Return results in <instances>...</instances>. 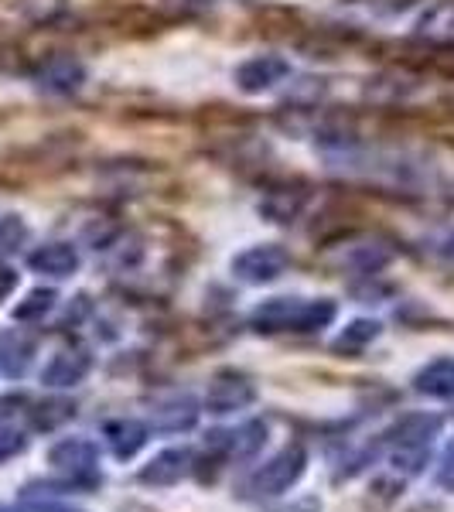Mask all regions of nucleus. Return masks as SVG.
I'll use <instances>...</instances> for the list:
<instances>
[{
	"mask_svg": "<svg viewBox=\"0 0 454 512\" xmlns=\"http://www.w3.org/2000/svg\"><path fill=\"white\" fill-rule=\"evenodd\" d=\"M304 465H308V458H304V451L297 448V444H294V448H284L280 454H274V458H270L257 475L250 478L246 492L260 495V499H263V495H284L297 482V478L304 475Z\"/></svg>",
	"mask_w": 454,
	"mask_h": 512,
	"instance_id": "obj_1",
	"label": "nucleus"
},
{
	"mask_svg": "<svg viewBox=\"0 0 454 512\" xmlns=\"http://www.w3.org/2000/svg\"><path fill=\"white\" fill-rule=\"evenodd\" d=\"M48 461H52L59 472H69L72 478H86V482H99L93 475L96 461H99V448L86 437H65V441L55 444L48 451Z\"/></svg>",
	"mask_w": 454,
	"mask_h": 512,
	"instance_id": "obj_2",
	"label": "nucleus"
},
{
	"mask_svg": "<svg viewBox=\"0 0 454 512\" xmlns=\"http://www.w3.org/2000/svg\"><path fill=\"white\" fill-rule=\"evenodd\" d=\"M253 400H257V390H253V386L246 383V379H239V376L212 379L209 393H205V407H209L212 414H233V410L250 407Z\"/></svg>",
	"mask_w": 454,
	"mask_h": 512,
	"instance_id": "obj_3",
	"label": "nucleus"
},
{
	"mask_svg": "<svg viewBox=\"0 0 454 512\" xmlns=\"http://www.w3.org/2000/svg\"><path fill=\"white\" fill-rule=\"evenodd\" d=\"M188 468H192V451L168 448V451H161L147 468H140V482L154 485V489H168V485H178L181 478L188 475Z\"/></svg>",
	"mask_w": 454,
	"mask_h": 512,
	"instance_id": "obj_4",
	"label": "nucleus"
},
{
	"mask_svg": "<svg viewBox=\"0 0 454 512\" xmlns=\"http://www.w3.org/2000/svg\"><path fill=\"white\" fill-rule=\"evenodd\" d=\"M437 431H441V417L434 414H407L393 424V431L386 434L393 444L400 448H427L434 441Z\"/></svg>",
	"mask_w": 454,
	"mask_h": 512,
	"instance_id": "obj_5",
	"label": "nucleus"
},
{
	"mask_svg": "<svg viewBox=\"0 0 454 512\" xmlns=\"http://www.w3.org/2000/svg\"><path fill=\"white\" fill-rule=\"evenodd\" d=\"M287 256L274 250V246H263V250H250L243 253L236 260V270L243 280H253V284H260V280H274L280 270H284Z\"/></svg>",
	"mask_w": 454,
	"mask_h": 512,
	"instance_id": "obj_6",
	"label": "nucleus"
},
{
	"mask_svg": "<svg viewBox=\"0 0 454 512\" xmlns=\"http://www.w3.org/2000/svg\"><path fill=\"white\" fill-rule=\"evenodd\" d=\"M86 373H89L86 355H82V352H62L45 366L41 383H45V386H76V383H82V376H86Z\"/></svg>",
	"mask_w": 454,
	"mask_h": 512,
	"instance_id": "obj_7",
	"label": "nucleus"
},
{
	"mask_svg": "<svg viewBox=\"0 0 454 512\" xmlns=\"http://www.w3.org/2000/svg\"><path fill=\"white\" fill-rule=\"evenodd\" d=\"M106 441H110V451L120 461H127L147 444V427L140 420H117V424L106 427Z\"/></svg>",
	"mask_w": 454,
	"mask_h": 512,
	"instance_id": "obj_8",
	"label": "nucleus"
},
{
	"mask_svg": "<svg viewBox=\"0 0 454 512\" xmlns=\"http://www.w3.org/2000/svg\"><path fill=\"white\" fill-rule=\"evenodd\" d=\"M195 420H198L195 403L188 400V396H178L175 403H168V407L154 410L151 427H154V431H161V434H181V431H188V427H192Z\"/></svg>",
	"mask_w": 454,
	"mask_h": 512,
	"instance_id": "obj_9",
	"label": "nucleus"
},
{
	"mask_svg": "<svg viewBox=\"0 0 454 512\" xmlns=\"http://www.w3.org/2000/svg\"><path fill=\"white\" fill-rule=\"evenodd\" d=\"M297 311H301V304H297V301L274 297V301L260 304L257 315H253V321L260 325V332H263V328H267V332H280V328H294Z\"/></svg>",
	"mask_w": 454,
	"mask_h": 512,
	"instance_id": "obj_10",
	"label": "nucleus"
},
{
	"mask_svg": "<svg viewBox=\"0 0 454 512\" xmlns=\"http://www.w3.org/2000/svg\"><path fill=\"white\" fill-rule=\"evenodd\" d=\"M417 390L427 396H454V359H437L427 369H420Z\"/></svg>",
	"mask_w": 454,
	"mask_h": 512,
	"instance_id": "obj_11",
	"label": "nucleus"
},
{
	"mask_svg": "<svg viewBox=\"0 0 454 512\" xmlns=\"http://www.w3.org/2000/svg\"><path fill=\"white\" fill-rule=\"evenodd\" d=\"M31 267L41 270V274H52V277H65L79 267V256L69 246H45L41 253L31 256Z\"/></svg>",
	"mask_w": 454,
	"mask_h": 512,
	"instance_id": "obj_12",
	"label": "nucleus"
},
{
	"mask_svg": "<svg viewBox=\"0 0 454 512\" xmlns=\"http://www.w3.org/2000/svg\"><path fill=\"white\" fill-rule=\"evenodd\" d=\"M263 441H267V427L260 424V420H250V424H243L239 431H233V441H229V454H236V458H253Z\"/></svg>",
	"mask_w": 454,
	"mask_h": 512,
	"instance_id": "obj_13",
	"label": "nucleus"
},
{
	"mask_svg": "<svg viewBox=\"0 0 454 512\" xmlns=\"http://www.w3.org/2000/svg\"><path fill=\"white\" fill-rule=\"evenodd\" d=\"M72 417V403L65 400H52V403H41V407L31 414V424L38 427V431H55L59 424Z\"/></svg>",
	"mask_w": 454,
	"mask_h": 512,
	"instance_id": "obj_14",
	"label": "nucleus"
},
{
	"mask_svg": "<svg viewBox=\"0 0 454 512\" xmlns=\"http://www.w3.org/2000/svg\"><path fill=\"white\" fill-rule=\"evenodd\" d=\"M379 335V325L376 321H356V325H349L338 338V349H359V345H366L369 338Z\"/></svg>",
	"mask_w": 454,
	"mask_h": 512,
	"instance_id": "obj_15",
	"label": "nucleus"
},
{
	"mask_svg": "<svg viewBox=\"0 0 454 512\" xmlns=\"http://www.w3.org/2000/svg\"><path fill=\"white\" fill-rule=\"evenodd\" d=\"M52 301H55V294H52V291H35V294L28 297V304H21V308L14 311V318L28 321V318H38V315H45V311L52 308Z\"/></svg>",
	"mask_w": 454,
	"mask_h": 512,
	"instance_id": "obj_16",
	"label": "nucleus"
},
{
	"mask_svg": "<svg viewBox=\"0 0 454 512\" xmlns=\"http://www.w3.org/2000/svg\"><path fill=\"white\" fill-rule=\"evenodd\" d=\"M28 448V437L21 431H0V461H11Z\"/></svg>",
	"mask_w": 454,
	"mask_h": 512,
	"instance_id": "obj_17",
	"label": "nucleus"
},
{
	"mask_svg": "<svg viewBox=\"0 0 454 512\" xmlns=\"http://www.w3.org/2000/svg\"><path fill=\"white\" fill-rule=\"evenodd\" d=\"M437 485H441V489H448V492H454V451H451V458L441 465V472H437Z\"/></svg>",
	"mask_w": 454,
	"mask_h": 512,
	"instance_id": "obj_18",
	"label": "nucleus"
},
{
	"mask_svg": "<svg viewBox=\"0 0 454 512\" xmlns=\"http://www.w3.org/2000/svg\"><path fill=\"white\" fill-rule=\"evenodd\" d=\"M14 284H18V277H14L11 270H0V301H4V297L14 291Z\"/></svg>",
	"mask_w": 454,
	"mask_h": 512,
	"instance_id": "obj_19",
	"label": "nucleus"
},
{
	"mask_svg": "<svg viewBox=\"0 0 454 512\" xmlns=\"http://www.w3.org/2000/svg\"><path fill=\"white\" fill-rule=\"evenodd\" d=\"M41 512H82V509H72V506H62V502H55V506H45Z\"/></svg>",
	"mask_w": 454,
	"mask_h": 512,
	"instance_id": "obj_20",
	"label": "nucleus"
},
{
	"mask_svg": "<svg viewBox=\"0 0 454 512\" xmlns=\"http://www.w3.org/2000/svg\"><path fill=\"white\" fill-rule=\"evenodd\" d=\"M0 512H18V509H0Z\"/></svg>",
	"mask_w": 454,
	"mask_h": 512,
	"instance_id": "obj_21",
	"label": "nucleus"
}]
</instances>
